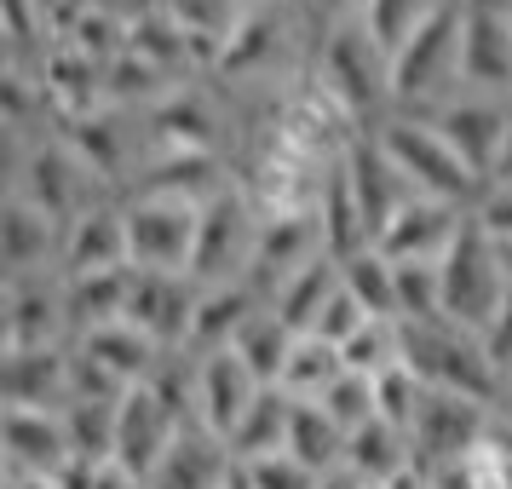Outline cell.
Masks as SVG:
<instances>
[{"label":"cell","instance_id":"6da1fadb","mask_svg":"<svg viewBox=\"0 0 512 489\" xmlns=\"http://www.w3.org/2000/svg\"><path fill=\"white\" fill-rule=\"evenodd\" d=\"M403 363L426 380V392H455L489 409L507 392V374L489 363L484 340L455 323H403Z\"/></svg>","mask_w":512,"mask_h":489},{"label":"cell","instance_id":"7a4b0ae2","mask_svg":"<svg viewBox=\"0 0 512 489\" xmlns=\"http://www.w3.org/2000/svg\"><path fill=\"white\" fill-rule=\"evenodd\" d=\"M507 294H512V277L501 265V242H489L484 225L466 219L455 248L443 254V323H455L484 340L489 323L501 317Z\"/></svg>","mask_w":512,"mask_h":489},{"label":"cell","instance_id":"3957f363","mask_svg":"<svg viewBox=\"0 0 512 489\" xmlns=\"http://www.w3.org/2000/svg\"><path fill=\"white\" fill-rule=\"evenodd\" d=\"M461 29H466V12H461V0H449L438 18L397 52L392 58V104L432 110V116H438L443 104H455V87H461Z\"/></svg>","mask_w":512,"mask_h":489},{"label":"cell","instance_id":"277c9868","mask_svg":"<svg viewBox=\"0 0 512 489\" xmlns=\"http://www.w3.org/2000/svg\"><path fill=\"white\" fill-rule=\"evenodd\" d=\"M374 139L392 156L397 173L415 185V196H438V202H455V208H478L484 202L489 185L449 150V139L432 121H386Z\"/></svg>","mask_w":512,"mask_h":489},{"label":"cell","instance_id":"5b68a950","mask_svg":"<svg viewBox=\"0 0 512 489\" xmlns=\"http://www.w3.org/2000/svg\"><path fill=\"white\" fill-rule=\"evenodd\" d=\"M121 213H127V265H133V271L190 277L196 236H202V208H196V202L139 190V196H133Z\"/></svg>","mask_w":512,"mask_h":489},{"label":"cell","instance_id":"8992f818","mask_svg":"<svg viewBox=\"0 0 512 489\" xmlns=\"http://www.w3.org/2000/svg\"><path fill=\"white\" fill-rule=\"evenodd\" d=\"M265 231V213L242 190H219L202 208V236H196V259H190V282L196 288H225V282H248L254 271V248Z\"/></svg>","mask_w":512,"mask_h":489},{"label":"cell","instance_id":"52a82bcc","mask_svg":"<svg viewBox=\"0 0 512 489\" xmlns=\"http://www.w3.org/2000/svg\"><path fill=\"white\" fill-rule=\"evenodd\" d=\"M18 196H29L47 219H58V225L70 231L81 213L104 208V173H98L70 139L35 144L24 156V173H18Z\"/></svg>","mask_w":512,"mask_h":489},{"label":"cell","instance_id":"ba28073f","mask_svg":"<svg viewBox=\"0 0 512 489\" xmlns=\"http://www.w3.org/2000/svg\"><path fill=\"white\" fill-rule=\"evenodd\" d=\"M323 93L346 110V116H363L369 104L392 98V58L374 47L363 24H340L323 47Z\"/></svg>","mask_w":512,"mask_h":489},{"label":"cell","instance_id":"9c48e42d","mask_svg":"<svg viewBox=\"0 0 512 489\" xmlns=\"http://www.w3.org/2000/svg\"><path fill=\"white\" fill-rule=\"evenodd\" d=\"M489 426H495L489 403H472V397H455V392H426L415 426H409L415 466L420 472H438V466L461 461L466 449H478L489 438Z\"/></svg>","mask_w":512,"mask_h":489},{"label":"cell","instance_id":"30bf717a","mask_svg":"<svg viewBox=\"0 0 512 489\" xmlns=\"http://www.w3.org/2000/svg\"><path fill=\"white\" fill-rule=\"evenodd\" d=\"M461 87L501 98L512 87V0H461Z\"/></svg>","mask_w":512,"mask_h":489},{"label":"cell","instance_id":"8fae6325","mask_svg":"<svg viewBox=\"0 0 512 489\" xmlns=\"http://www.w3.org/2000/svg\"><path fill=\"white\" fill-rule=\"evenodd\" d=\"M196 369V426L208 432V438L231 443L236 426L248 420V409L259 403V374L236 357V351H208V357H196L190 363Z\"/></svg>","mask_w":512,"mask_h":489},{"label":"cell","instance_id":"7c38bea8","mask_svg":"<svg viewBox=\"0 0 512 489\" xmlns=\"http://www.w3.org/2000/svg\"><path fill=\"white\" fill-rule=\"evenodd\" d=\"M196 305L202 288L190 277H167V271H133V300H127V323L144 328L167 357H179L190 346L196 328Z\"/></svg>","mask_w":512,"mask_h":489},{"label":"cell","instance_id":"4fadbf2b","mask_svg":"<svg viewBox=\"0 0 512 489\" xmlns=\"http://www.w3.org/2000/svg\"><path fill=\"white\" fill-rule=\"evenodd\" d=\"M466 219H472V208H455V202H438V196H415L380 231L374 254H386L392 265H438L455 248V236H461Z\"/></svg>","mask_w":512,"mask_h":489},{"label":"cell","instance_id":"5bb4252c","mask_svg":"<svg viewBox=\"0 0 512 489\" xmlns=\"http://www.w3.org/2000/svg\"><path fill=\"white\" fill-rule=\"evenodd\" d=\"M70 328V294L64 271L6 282V351H47Z\"/></svg>","mask_w":512,"mask_h":489},{"label":"cell","instance_id":"9a60e30c","mask_svg":"<svg viewBox=\"0 0 512 489\" xmlns=\"http://www.w3.org/2000/svg\"><path fill=\"white\" fill-rule=\"evenodd\" d=\"M294 47V24H288V12L271 6V0H254L248 12H242V24L225 35V47L213 52V70L231 75V81H254V75H277L282 58Z\"/></svg>","mask_w":512,"mask_h":489},{"label":"cell","instance_id":"2e32d148","mask_svg":"<svg viewBox=\"0 0 512 489\" xmlns=\"http://www.w3.org/2000/svg\"><path fill=\"white\" fill-rule=\"evenodd\" d=\"M432 127H438L443 139H449V150L489 185V173H495V162H501V144H507V127H512V104L507 98L472 93V98L443 104L438 116H432Z\"/></svg>","mask_w":512,"mask_h":489},{"label":"cell","instance_id":"e0dca14e","mask_svg":"<svg viewBox=\"0 0 512 489\" xmlns=\"http://www.w3.org/2000/svg\"><path fill=\"white\" fill-rule=\"evenodd\" d=\"M340 173H346V185L357 196V208H363V225H369L374 242H380V231L392 225L397 213L415 202V185L392 167V156L380 150V139H351L346 156H340Z\"/></svg>","mask_w":512,"mask_h":489},{"label":"cell","instance_id":"ac0fdd59","mask_svg":"<svg viewBox=\"0 0 512 489\" xmlns=\"http://www.w3.org/2000/svg\"><path fill=\"white\" fill-rule=\"evenodd\" d=\"M70 461L75 449L70 432H64V409H6V466H12V478L58 484Z\"/></svg>","mask_w":512,"mask_h":489},{"label":"cell","instance_id":"d6986e66","mask_svg":"<svg viewBox=\"0 0 512 489\" xmlns=\"http://www.w3.org/2000/svg\"><path fill=\"white\" fill-rule=\"evenodd\" d=\"M0 259H6V282L18 277H41V271H58L64 265V225L47 219L29 196L12 190L6 202V219H0Z\"/></svg>","mask_w":512,"mask_h":489},{"label":"cell","instance_id":"ffe728a7","mask_svg":"<svg viewBox=\"0 0 512 489\" xmlns=\"http://www.w3.org/2000/svg\"><path fill=\"white\" fill-rule=\"evenodd\" d=\"M75 351H81V357H93L98 369L110 374L116 386H127V392H133V386H144V380H156V374H162V363H167V351L156 346L144 328L127 323V317H121V323H104V328H87Z\"/></svg>","mask_w":512,"mask_h":489},{"label":"cell","instance_id":"44dd1931","mask_svg":"<svg viewBox=\"0 0 512 489\" xmlns=\"http://www.w3.org/2000/svg\"><path fill=\"white\" fill-rule=\"evenodd\" d=\"M64 277H93V271H127V213L93 208L64 231Z\"/></svg>","mask_w":512,"mask_h":489},{"label":"cell","instance_id":"7402d4cb","mask_svg":"<svg viewBox=\"0 0 512 489\" xmlns=\"http://www.w3.org/2000/svg\"><path fill=\"white\" fill-rule=\"evenodd\" d=\"M6 409H70V351H6Z\"/></svg>","mask_w":512,"mask_h":489},{"label":"cell","instance_id":"603a6c76","mask_svg":"<svg viewBox=\"0 0 512 489\" xmlns=\"http://www.w3.org/2000/svg\"><path fill=\"white\" fill-rule=\"evenodd\" d=\"M231 466H236L231 443H219L202 426H190L185 438L167 449V461L144 478V489H225L231 484Z\"/></svg>","mask_w":512,"mask_h":489},{"label":"cell","instance_id":"cb8c5ba5","mask_svg":"<svg viewBox=\"0 0 512 489\" xmlns=\"http://www.w3.org/2000/svg\"><path fill=\"white\" fill-rule=\"evenodd\" d=\"M144 139H150V127H127V116H121L116 104L98 110V116H87V121H70V144L104 173V185H116L121 173L139 167Z\"/></svg>","mask_w":512,"mask_h":489},{"label":"cell","instance_id":"d4e9b609","mask_svg":"<svg viewBox=\"0 0 512 489\" xmlns=\"http://www.w3.org/2000/svg\"><path fill=\"white\" fill-rule=\"evenodd\" d=\"M265 300H259V288L248 282H225V288H202V305H196V328H190V351L196 357H208V351H231L236 334L254 323Z\"/></svg>","mask_w":512,"mask_h":489},{"label":"cell","instance_id":"484cf974","mask_svg":"<svg viewBox=\"0 0 512 489\" xmlns=\"http://www.w3.org/2000/svg\"><path fill=\"white\" fill-rule=\"evenodd\" d=\"M346 466L369 489H386L415 466V438H409L403 426H392V420H369L363 432L346 438Z\"/></svg>","mask_w":512,"mask_h":489},{"label":"cell","instance_id":"4316f807","mask_svg":"<svg viewBox=\"0 0 512 489\" xmlns=\"http://www.w3.org/2000/svg\"><path fill=\"white\" fill-rule=\"evenodd\" d=\"M144 127H150V144H156L162 156H190V150L208 156V144H213V110H208V98L190 93V87L162 98V104L144 116Z\"/></svg>","mask_w":512,"mask_h":489},{"label":"cell","instance_id":"83f0119b","mask_svg":"<svg viewBox=\"0 0 512 489\" xmlns=\"http://www.w3.org/2000/svg\"><path fill=\"white\" fill-rule=\"evenodd\" d=\"M334 294H340V259L323 254V259H311L305 271H294V277L271 294V311H277L294 334H311L317 317H323V305L334 300Z\"/></svg>","mask_w":512,"mask_h":489},{"label":"cell","instance_id":"f1b7e54d","mask_svg":"<svg viewBox=\"0 0 512 489\" xmlns=\"http://www.w3.org/2000/svg\"><path fill=\"white\" fill-rule=\"evenodd\" d=\"M64 294H70V323L81 334L104 328V323H121L127 300H133V265L127 271H93V277H64Z\"/></svg>","mask_w":512,"mask_h":489},{"label":"cell","instance_id":"f546056e","mask_svg":"<svg viewBox=\"0 0 512 489\" xmlns=\"http://www.w3.org/2000/svg\"><path fill=\"white\" fill-rule=\"evenodd\" d=\"M340 374H346V351L328 346V340H317V334H300L294 351H288V369H282L277 392H288L294 403H317Z\"/></svg>","mask_w":512,"mask_h":489},{"label":"cell","instance_id":"4dcf8cb0","mask_svg":"<svg viewBox=\"0 0 512 489\" xmlns=\"http://www.w3.org/2000/svg\"><path fill=\"white\" fill-rule=\"evenodd\" d=\"M139 190H156V196H185V202H196V208H208L213 196L225 190V179H219L213 156L190 150V156H156V162H144V185Z\"/></svg>","mask_w":512,"mask_h":489},{"label":"cell","instance_id":"1f68e13d","mask_svg":"<svg viewBox=\"0 0 512 489\" xmlns=\"http://www.w3.org/2000/svg\"><path fill=\"white\" fill-rule=\"evenodd\" d=\"M443 6H449V0H369L357 24H363V35H369L386 58H397V52L409 47L420 29L438 18Z\"/></svg>","mask_w":512,"mask_h":489},{"label":"cell","instance_id":"d6a6232c","mask_svg":"<svg viewBox=\"0 0 512 489\" xmlns=\"http://www.w3.org/2000/svg\"><path fill=\"white\" fill-rule=\"evenodd\" d=\"M288 426H294V397L277 392V386H265V392H259V403L248 409V420L236 426L231 455H236V461L277 455V449H288Z\"/></svg>","mask_w":512,"mask_h":489},{"label":"cell","instance_id":"836d02e7","mask_svg":"<svg viewBox=\"0 0 512 489\" xmlns=\"http://www.w3.org/2000/svg\"><path fill=\"white\" fill-rule=\"evenodd\" d=\"M294 340H300V334H294V328L282 323L277 311H271V305H265V311H259L254 323L242 328V334H236V357H242V363H248V369L259 374V386H277L282 380V369H288V351H294Z\"/></svg>","mask_w":512,"mask_h":489},{"label":"cell","instance_id":"e575fe53","mask_svg":"<svg viewBox=\"0 0 512 489\" xmlns=\"http://www.w3.org/2000/svg\"><path fill=\"white\" fill-rule=\"evenodd\" d=\"M288 455H294V461H305L311 472H334V466H346V432L323 415V403H294Z\"/></svg>","mask_w":512,"mask_h":489},{"label":"cell","instance_id":"d590c367","mask_svg":"<svg viewBox=\"0 0 512 489\" xmlns=\"http://www.w3.org/2000/svg\"><path fill=\"white\" fill-rule=\"evenodd\" d=\"M248 6H254V0H162V12L185 29L196 47L208 52V64H213V52L225 47V35L242 24Z\"/></svg>","mask_w":512,"mask_h":489},{"label":"cell","instance_id":"8d00e7d4","mask_svg":"<svg viewBox=\"0 0 512 489\" xmlns=\"http://www.w3.org/2000/svg\"><path fill=\"white\" fill-rule=\"evenodd\" d=\"M340 351H346V369L351 374L380 380V374H392L397 363H403V323H397V317H369V323L357 328Z\"/></svg>","mask_w":512,"mask_h":489},{"label":"cell","instance_id":"74e56055","mask_svg":"<svg viewBox=\"0 0 512 489\" xmlns=\"http://www.w3.org/2000/svg\"><path fill=\"white\" fill-rule=\"evenodd\" d=\"M340 277H346V294L369 317H397V265L386 254H357V259H346L340 265Z\"/></svg>","mask_w":512,"mask_h":489},{"label":"cell","instance_id":"f35d334b","mask_svg":"<svg viewBox=\"0 0 512 489\" xmlns=\"http://www.w3.org/2000/svg\"><path fill=\"white\" fill-rule=\"evenodd\" d=\"M116 409L121 403H70L64 409L75 461H116Z\"/></svg>","mask_w":512,"mask_h":489},{"label":"cell","instance_id":"ab89813d","mask_svg":"<svg viewBox=\"0 0 512 489\" xmlns=\"http://www.w3.org/2000/svg\"><path fill=\"white\" fill-rule=\"evenodd\" d=\"M397 323H443V259L397 265Z\"/></svg>","mask_w":512,"mask_h":489},{"label":"cell","instance_id":"60d3db41","mask_svg":"<svg viewBox=\"0 0 512 489\" xmlns=\"http://www.w3.org/2000/svg\"><path fill=\"white\" fill-rule=\"evenodd\" d=\"M317 403H323V415L334 420L346 438H351V432H363L369 420H380V397H374V380H369V374H351V369L340 374V380H334V386H328Z\"/></svg>","mask_w":512,"mask_h":489},{"label":"cell","instance_id":"b9f144b4","mask_svg":"<svg viewBox=\"0 0 512 489\" xmlns=\"http://www.w3.org/2000/svg\"><path fill=\"white\" fill-rule=\"evenodd\" d=\"M374 397H380V420H392V426H415V415H420V403H426V380H420L409 363H397L392 374H380L374 380Z\"/></svg>","mask_w":512,"mask_h":489},{"label":"cell","instance_id":"7bdbcfd3","mask_svg":"<svg viewBox=\"0 0 512 489\" xmlns=\"http://www.w3.org/2000/svg\"><path fill=\"white\" fill-rule=\"evenodd\" d=\"M242 466H248L254 489H317V478H323V472H311L305 461H294L288 449H277V455H259V461H242Z\"/></svg>","mask_w":512,"mask_h":489},{"label":"cell","instance_id":"ee69618b","mask_svg":"<svg viewBox=\"0 0 512 489\" xmlns=\"http://www.w3.org/2000/svg\"><path fill=\"white\" fill-rule=\"evenodd\" d=\"M52 35L47 29V6L41 0H6V41H12V70H24V52Z\"/></svg>","mask_w":512,"mask_h":489},{"label":"cell","instance_id":"f6af8a7d","mask_svg":"<svg viewBox=\"0 0 512 489\" xmlns=\"http://www.w3.org/2000/svg\"><path fill=\"white\" fill-rule=\"evenodd\" d=\"M363 323H369V311L351 300V294H346V277H340V294L323 305V317H317V328H311V334H317V340H328V346H346V340H351Z\"/></svg>","mask_w":512,"mask_h":489},{"label":"cell","instance_id":"bcb514c9","mask_svg":"<svg viewBox=\"0 0 512 489\" xmlns=\"http://www.w3.org/2000/svg\"><path fill=\"white\" fill-rule=\"evenodd\" d=\"M58 489H144V478H133L121 461H70Z\"/></svg>","mask_w":512,"mask_h":489},{"label":"cell","instance_id":"7dc6e473","mask_svg":"<svg viewBox=\"0 0 512 489\" xmlns=\"http://www.w3.org/2000/svg\"><path fill=\"white\" fill-rule=\"evenodd\" d=\"M472 219L484 225L489 242L512 248V185H489V190H484V202L472 208Z\"/></svg>","mask_w":512,"mask_h":489},{"label":"cell","instance_id":"c3c4849f","mask_svg":"<svg viewBox=\"0 0 512 489\" xmlns=\"http://www.w3.org/2000/svg\"><path fill=\"white\" fill-rule=\"evenodd\" d=\"M484 351H489V363H495L501 374H512V294H507V305H501V317L489 323Z\"/></svg>","mask_w":512,"mask_h":489},{"label":"cell","instance_id":"681fc988","mask_svg":"<svg viewBox=\"0 0 512 489\" xmlns=\"http://www.w3.org/2000/svg\"><path fill=\"white\" fill-rule=\"evenodd\" d=\"M363 6H369V0H311V12H317V18H328L334 29L357 24V18H363Z\"/></svg>","mask_w":512,"mask_h":489},{"label":"cell","instance_id":"f907efd6","mask_svg":"<svg viewBox=\"0 0 512 489\" xmlns=\"http://www.w3.org/2000/svg\"><path fill=\"white\" fill-rule=\"evenodd\" d=\"M317 489H369V484H363L351 466H334V472H323V478H317Z\"/></svg>","mask_w":512,"mask_h":489},{"label":"cell","instance_id":"816d5d0a","mask_svg":"<svg viewBox=\"0 0 512 489\" xmlns=\"http://www.w3.org/2000/svg\"><path fill=\"white\" fill-rule=\"evenodd\" d=\"M489 185H512V127H507V144H501V162L489 173Z\"/></svg>","mask_w":512,"mask_h":489},{"label":"cell","instance_id":"f5cc1de1","mask_svg":"<svg viewBox=\"0 0 512 489\" xmlns=\"http://www.w3.org/2000/svg\"><path fill=\"white\" fill-rule=\"evenodd\" d=\"M386 489H438V484H432V478H426V472H420V466H409V472H403V478H397V484H386Z\"/></svg>","mask_w":512,"mask_h":489},{"label":"cell","instance_id":"db71d44e","mask_svg":"<svg viewBox=\"0 0 512 489\" xmlns=\"http://www.w3.org/2000/svg\"><path fill=\"white\" fill-rule=\"evenodd\" d=\"M225 489H254V478H248V466H242V461L231 466V484H225Z\"/></svg>","mask_w":512,"mask_h":489},{"label":"cell","instance_id":"11a10c76","mask_svg":"<svg viewBox=\"0 0 512 489\" xmlns=\"http://www.w3.org/2000/svg\"><path fill=\"white\" fill-rule=\"evenodd\" d=\"M12 489H58V484H35V478H12Z\"/></svg>","mask_w":512,"mask_h":489},{"label":"cell","instance_id":"9f6ffc18","mask_svg":"<svg viewBox=\"0 0 512 489\" xmlns=\"http://www.w3.org/2000/svg\"><path fill=\"white\" fill-rule=\"evenodd\" d=\"M501 403H507V415H512V374H507V392H501Z\"/></svg>","mask_w":512,"mask_h":489},{"label":"cell","instance_id":"6f0895ef","mask_svg":"<svg viewBox=\"0 0 512 489\" xmlns=\"http://www.w3.org/2000/svg\"><path fill=\"white\" fill-rule=\"evenodd\" d=\"M501 265H507V277H512V248H501Z\"/></svg>","mask_w":512,"mask_h":489}]
</instances>
